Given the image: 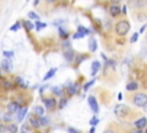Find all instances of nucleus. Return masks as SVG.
Masks as SVG:
<instances>
[{
	"label": "nucleus",
	"mask_w": 147,
	"mask_h": 133,
	"mask_svg": "<svg viewBox=\"0 0 147 133\" xmlns=\"http://www.w3.org/2000/svg\"><path fill=\"white\" fill-rule=\"evenodd\" d=\"M138 37H139V33H138V32L133 33V36H132V38H131V42H136V41L138 40Z\"/></svg>",
	"instance_id": "nucleus-28"
},
{
	"label": "nucleus",
	"mask_w": 147,
	"mask_h": 133,
	"mask_svg": "<svg viewBox=\"0 0 147 133\" xmlns=\"http://www.w3.org/2000/svg\"><path fill=\"white\" fill-rule=\"evenodd\" d=\"M137 88H138V83H136V81H131V83H129L126 85V89L127 91H136Z\"/></svg>",
	"instance_id": "nucleus-12"
},
{
	"label": "nucleus",
	"mask_w": 147,
	"mask_h": 133,
	"mask_svg": "<svg viewBox=\"0 0 147 133\" xmlns=\"http://www.w3.org/2000/svg\"><path fill=\"white\" fill-rule=\"evenodd\" d=\"M77 92V85H70L68 87V93L69 94H75Z\"/></svg>",
	"instance_id": "nucleus-18"
},
{
	"label": "nucleus",
	"mask_w": 147,
	"mask_h": 133,
	"mask_svg": "<svg viewBox=\"0 0 147 133\" xmlns=\"http://www.w3.org/2000/svg\"><path fill=\"white\" fill-rule=\"evenodd\" d=\"M47 1H49V2H52V1H54V0H47Z\"/></svg>",
	"instance_id": "nucleus-43"
},
{
	"label": "nucleus",
	"mask_w": 147,
	"mask_h": 133,
	"mask_svg": "<svg viewBox=\"0 0 147 133\" xmlns=\"http://www.w3.org/2000/svg\"><path fill=\"white\" fill-rule=\"evenodd\" d=\"M39 122H40V123H39L40 125H47V124H48V119H47V118H45V117L40 118V119H39Z\"/></svg>",
	"instance_id": "nucleus-26"
},
{
	"label": "nucleus",
	"mask_w": 147,
	"mask_h": 133,
	"mask_svg": "<svg viewBox=\"0 0 147 133\" xmlns=\"http://www.w3.org/2000/svg\"><path fill=\"white\" fill-rule=\"evenodd\" d=\"M20 28H21V24L17 22L13 26H10V31H17V30H20Z\"/></svg>",
	"instance_id": "nucleus-21"
},
{
	"label": "nucleus",
	"mask_w": 147,
	"mask_h": 133,
	"mask_svg": "<svg viewBox=\"0 0 147 133\" xmlns=\"http://www.w3.org/2000/svg\"><path fill=\"white\" fill-rule=\"evenodd\" d=\"M146 26H147V25H146V24H145V25H142V28H141V29H140V33H142V32H144V31H145V29H146Z\"/></svg>",
	"instance_id": "nucleus-36"
},
{
	"label": "nucleus",
	"mask_w": 147,
	"mask_h": 133,
	"mask_svg": "<svg viewBox=\"0 0 147 133\" xmlns=\"http://www.w3.org/2000/svg\"><path fill=\"white\" fill-rule=\"evenodd\" d=\"M129 110H130V108L127 105H125V104H117L115 107V109H114V112H115L116 116L123 117V116H125L129 112Z\"/></svg>",
	"instance_id": "nucleus-3"
},
{
	"label": "nucleus",
	"mask_w": 147,
	"mask_h": 133,
	"mask_svg": "<svg viewBox=\"0 0 147 133\" xmlns=\"http://www.w3.org/2000/svg\"><path fill=\"white\" fill-rule=\"evenodd\" d=\"M146 124H147V119L145 117H142V118L138 119L137 122H134V125L137 126V128H142V127L146 126Z\"/></svg>",
	"instance_id": "nucleus-8"
},
{
	"label": "nucleus",
	"mask_w": 147,
	"mask_h": 133,
	"mask_svg": "<svg viewBox=\"0 0 147 133\" xmlns=\"http://www.w3.org/2000/svg\"><path fill=\"white\" fill-rule=\"evenodd\" d=\"M7 109H8V112H10V114H13V112H16V111H20V110H21L20 104H18V103H16V102H10V103H8Z\"/></svg>",
	"instance_id": "nucleus-6"
},
{
	"label": "nucleus",
	"mask_w": 147,
	"mask_h": 133,
	"mask_svg": "<svg viewBox=\"0 0 147 133\" xmlns=\"http://www.w3.org/2000/svg\"><path fill=\"white\" fill-rule=\"evenodd\" d=\"M1 68H2L3 71H7V72L11 71V69H13V63H11V61H10L9 58H3V60L1 61Z\"/></svg>",
	"instance_id": "nucleus-5"
},
{
	"label": "nucleus",
	"mask_w": 147,
	"mask_h": 133,
	"mask_svg": "<svg viewBox=\"0 0 147 133\" xmlns=\"http://www.w3.org/2000/svg\"><path fill=\"white\" fill-rule=\"evenodd\" d=\"M65 102H67V100H62L61 101V104H60V108H63L65 105Z\"/></svg>",
	"instance_id": "nucleus-34"
},
{
	"label": "nucleus",
	"mask_w": 147,
	"mask_h": 133,
	"mask_svg": "<svg viewBox=\"0 0 147 133\" xmlns=\"http://www.w3.org/2000/svg\"><path fill=\"white\" fill-rule=\"evenodd\" d=\"M68 131H69V133H79V132H77V131H76V130H74V128H69Z\"/></svg>",
	"instance_id": "nucleus-35"
},
{
	"label": "nucleus",
	"mask_w": 147,
	"mask_h": 133,
	"mask_svg": "<svg viewBox=\"0 0 147 133\" xmlns=\"http://www.w3.org/2000/svg\"><path fill=\"white\" fill-rule=\"evenodd\" d=\"M9 114H10V112H7V114H3V116H2V118H3V120H5V122H9V120H10V118H11V117H10V115H9Z\"/></svg>",
	"instance_id": "nucleus-25"
},
{
	"label": "nucleus",
	"mask_w": 147,
	"mask_h": 133,
	"mask_svg": "<svg viewBox=\"0 0 147 133\" xmlns=\"http://www.w3.org/2000/svg\"><path fill=\"white\" fill-rule=\"evenodd\" d=\"M99 69H100V63H99L98 61H94V62L92 63V71H91V75L94 76V75L98 72Z\"/></svg>",
	"instance_id": "nucleus-10"
},
{
	"label": "nucleus",
	"mask_w": 147,
	"mask_h": 133,
	"mask_svg": "<svg viewBox=\"0 0 147 133\" xmlns=\"http://www.w3.org/2000/svg\"><path fill=\"white\" fill-rule=\"evenodd\" d=\"M122 10H123V14H126V7H123Z\"/></svg>",
	"instance_id": "nucleus-39"
},
{
	"label": "nucleus",
	"mask_w": 147,
	"mask_h": 133,
	"mask_svg": "<svg viewBox=\"0 0 147 133\" xmlns=\"http://www.w3.org/2000/svg\"><path fill=\"white\" fill-rule=\"evenodd\" d=\"M60 34L62 36V37H67V32H63V30L60 28Z\"/></svg>",
	"instance_id": "nucleus-33"
},
{
	"label": "nucleus",
	"mask_w": 147,
	"mask_h": 133,
	"mask_svg": "<svg viewBox=\"0 0 147 133\" xmlns=\"http://www.w3.org/2000/svg\"><path fill=\"white\" fill-rule=\"evenodd\" d=\"M64 57L67 61H71L72 57H74V52L72 50H68V52H64Z\"/></svg>",
	"instance_id": "nucleus-14"
},
{
	"label": "nucleus",
	"mask_w": 147,
	"mask_h": 133,
	"mask_svg": "<svg viewBox=\"0 0 147 133\" xmlns=\"http://www.w3.org/2000/svg\"><path fill=\"white\" fill-rule=\"evenodd\" d=\"M44 103H45V105H46L47 109H52V108L55 107L56 101H55L54 99H45V100H44Z\"/></svg>",
	"instance_id": "nucleus-7"
},
{
	"label": "nucleus",
	"mask_w": 147,
	"mask_h": 133,
	"mask_svg": "<svg viewBox=\"0 0 147 133\" xmlns=\"http://www.w3.org/2000/svg\"><path fill=\"white\" fill-rule=\"evenodd\" d=\"M98 122H99V119H98L96 117H93V118L90 120V124H91V125H95V124H98Z\"/></svg>",
	"instance_id": "nucleus-29"
},
{
	"label": "nucleus",
	"mask_w": 147,
	"mask_h": 133,
	"mask_svg": "<svg viewBox=\"0 0 147 133\" xmlns=\"http://www.w3.org/2000/svg\"><path fill=\"white\" fill-rule=\"evenodd\" d=\"M93 83H94V80H92V81H88V83L85 85V89H87V88H88L91 85H93Z\"/></svg>",
	"instance_id": "nucleus-32"
},
{
	"label": "nucleus",
	"mask_w": 147,
	"mask_h": 133,
	"mask_svg": "<svg viewBox=\"0 0 147 133\" xmlns=\"http://www.w3.org/2000/svg\"><path fill=\"white\" fill-rule=\"evenodd\" d=\"M133 103L137 107H146L147 104V94L145 93H138L133 96Z\"/></svg>",
	"instance_id": "nucleus-2"
},
{
	"label": "nucleus",
	"mask_w": 147,
	"mask_h": 133,
	"mask_svg": "<svg viewBox=\"0 0 147 133\" xmlns=\"http://www.w3.org/2000/svg\"><path fill=\"white\" fill-rule=\"evenodd\" d=\"M53 92H54V93H56L57 95H62V92H61V89H60V88H53Z\"/></svg>",
	"instance_id": "nucleus-31"
},
{
	"label": "nucleus",
	"mask_w": 147,
	"mask_h": 133,
	"mask_svg": "<svg viewBox=\"0 0 147 133\" xmlns=\"http://www.w3.org/2000/svg\"><path fill=\"white\" fill-rule=\"evenodd\" d=\"M146 133H147V131H146Z\"/></svg>",
	"instance_id": "nucleus-46"
},
{
	"label": "nucleus",
	"mask_w": 147,
	"mask_h": 133,
	"mask_svg": "<svg viewBox=\"0 0 147 133\" xmlns=\"http://www.w3.org/2000/svg\"><path fill=\"white\" fill-rule=\"evenodd\" d=\"M103 133H114V132H113V131H110V130H107V131H105Z\"/></svg>",
	"instance_id": "nucleus-41"
},
{
	"label": "nucleus",
	"mask_w": 147,
	"mask_h": 133,
	"mask_svg": "<svg viewBox=\"0 0 147 133\" xmlns=\"http://www.w3.org/2000/svg\"><path fill=\"white\" fill-rule=\"evenodd\" d=\"M26 1H28V0H26Z\"/></svg>",
	"instance_id": "nucleus-47"
},
{
	"label": "nucleus",
	"mask_w": 147,
	"mask_h": 133,
	"mask_svg": "<svg viewBox=\"0 0 147 133\" xmlns=\"http://www.w3.org/2000/svg\"><path fill=\"white\" fill-rule=\"evenodd\" d=\"M42 28H46V23H41L40 21H36V29H37V31L41 30Z\"/></svg>",
	"instance_id": "nucleus-17"
},
{
	"label": "nucleus",
	"mask_w": 147,
	"mask_h": 133,
	"mask_svg": "<svg viewBox=\"0 0 147 133\" xmlns=\"http://www.w3.org/2000/svg\"><path fill=\"white\" fill-rule=\"evenodd\" d=\"M110 14L113 15V16H116V15H118L119 14V11H121V8L118 7V6H115V5H113V6H110Z\"/></svg>",
	"instance_id": "nucleus-11"
},
{
	"label": "nucleus",
	"mask_w": 147,
	"mask_h": 133,
	"mask_svg": "<svg viewBox=\"0 0 147 133\" xmlns=\"http://www.w3.org/2000/svg\"><path fill=\"white\" fill-rule=\"evenodd\" d=\"M83 37H85V33H83L80 31H78L77 33L74 34V39H78V38H83Z\"/></svg>",
	"instance_id": "nucleus-23"
},
{
	"label": "nucleus",
	"mask_w": 147,
	"mask_h": 133,
	"mask_svg": "<svg viewBox=\"0 0 147 133\" xmlns=\"http://www.w3.org/2000/svg\"><path fill=\"white\" fill-rule=\"evenodd\" d=\"M34 112H36L38 116H42L45 111H44V108H42V107L37 105V107H34Z\"/></svg>",
	"instance_id": "nucleus-15"
},
{
	"label": "nucleus",
	"mask_w": 147,
	"mask_h": 133,
	"mask_svg": "<svg viewBox=\"0 0 147 133\" xmlns=\"http://www.w3.org/2000/svg\"><path fill=\"white\" fill-rule=\"evenodd\" d=\"M145 110H146V111H147V107H145Z\"/></svg>",
	"instance_id": "nucleus-44"
},
{
	"label": "nucleus",
	"mask_w": 147,
	"mask_h": 133,
	"mask_svg": "<svg viewBox=\"0 0 147 133\" xmlns=\"http://www.w3.org/2000/svg\"><path fill=\"white\" fill-rule=\"evenodd\" d=\"M94 132H95V128H94V127H92V128L90 130V132H88V133H94Z\"/></svg>",
	"instance_id": "nucleus-38"
},
{
	"label": "nucleus",
	"mask_w": 147,
	"mask_h": 133,
	"mask_svg": "<svg viewBox=\"0 0 147 133\" xmlns=\"http://www.w3.org/2000/svg\"><path fill=\"white\" fill-rule=\"evenodd\" d=\"M87 101H88V105H90V108L92 109V111H93L94 114H96V112L99 111V105H98V103H96L95 97L91 95V96H88Z\"/></svg>",
	"instance_id": "nucleus-4"
},
{
	"label": "nucleus",
	"mask_w": 147,
	"mask_h": 133,
	"mask_svg": "<svg viewBox=\"0 0 147 133\" xmlns=\"http://www.w3.org/2000/svg\"><path fill=\"white\" fill-rule=\"evenodd\" d=\"M38 2H39V0H34V3H33V5H34V6H37V3H38Z\"/></svg>",
	"instance_id": "nucleus-42"
},
{
	"label": "nucleus",
	"mask_w": 147,
	"mask_h": 133,
	"mask_svg": "<svg viewBox=\"0 0 147 133\" xmlns=\"http://www.w3.org/2000/svg\"><path fill=\"white\" fill-rule=\"evenodd\" d=\"M24 25H25V28H26L28 30H32V29H33V24H32L30 21H25Z\"/></svg>",
	"instance_id": "nucleus-22"
},
{
	"label": "nucleus",
	"mask_w": 147,
	"mask_h": 133,
	"mask_svg": "<svg viewBox=\"0 0 147 133\" xmlns=\"http://www.w3.org/2000/svg\"><path fill=\"white\" fill-rule=\"evenodd\" d=\"M78 31H80V32H83V33H85V34H87L90 31L86 29V28H84V26H78Z\"/></svg>",
	"instance_id": "nucleus-27"
},
{
	"label": "nucleus",
	"mask_w": 147,
	"mask_h": 133,
	"mask_svg": "<svg viewBox=\"0 0 147 133\" xmlns=\"http://www.w3.org/2000/svg\"><path fill=\"white\" fill-rule=\"evenodd\" d=\"M21 133H25V132H21Z\"/></svg>",
	"instance_id": "nucleus-45"
},
{
	"label": "nucleus",
	"mask_w": 147,
	"mask_h": 133,
	"mask_svg": "<svg viewBox=\"0 0 147 133\" xmlns=\"http://www.w3.org/2000/svg\"><path fill=\"white\" fill-rule=\"evenodd\" d=\"M115 30L119 36H125L130 30V24H129L127 21H121L116 24Z\"/></svg>",
	"instance_id": "nucleus-1"
},
{
	"label": "nucleus",
	"mask_w": 147,
	"mask_h": 133,
	"mask_svg": "<svg viewBox=\"0 0 147 133\" xmlns=\"http://www.w3.org/2000/svg\"><path fill=\"white\" fill-rule=\"evenodd\" d=\"M131 133H142V132L140 131V128H138V130H136V131H132Z\"/></svg>",
	"instance_id": "nucleus-37"
},
{
	"label": "nucleus",
	"mask_w": 147,
	"mask_h": 133,
	"mask_svg": "<svg viewBox=\"0 0 147 133\" xmlns=\"http://www.w3.org/2000/svg\"><path fill=\"white\" fill-rule=\"evenodd\" d=\"M17 81H18V83H21V86H22V87H26V84L22 80V78H17Z\"/></svg>",
	"instance_id": "nucleus-30"
},
{
	"label": "nucleus",
	"mask_w": 147,
	"mask_h": 133,
	"mask_svg": "<svg viewBox=\"0 0 147 133\" xmlns=\"http://www.w3.org/2000/svg\"><path fill=\"white\" fill-rule=\"evenodd\" d=\"M96 47H98V45H96V40L95 39H90V41H88V48H90V50L91 52H95L96 50Z\"/></svg>",
	"instance_id": "nucleus-9"
},
{
	"label": "nucleus",
	"mask_w": 147,
	"mask_h": 133,
	"mask_svg": "<svg viewBox=\"0 0 147 133\" xmlns=\"http://www.w3.org/2000/svg\"><path fill=\"white\" fill-rule=\"evenodd\" d=\"M56 70H57L56 68H53V69H51V70H49V71H48V72L46 73V76L44 77V80H47V79H49V78H52V77H53V76L55 75V72H56Z\"/></svg>",
	"instance_id": "nucleus-13"
},
{
	"label": "nucleus",
	"mask_w": 147,
	"mask_h": 133,
	"mask_svg": "<svg viewBox=\"0 0 147 133\" xmlns=\"http://www.w3.org/2000/svg\"><path fill=\"white\" fill-rule=\"evenodd\" d=\"M25 114H26V109H21V110L18 111V115H17V119H18V122H21V120L23 119V117L25 116Z\"/></svg>",
	"instance_id": "nucleus-16"
},
{
	"label": "nucleus",
	"mask_w": 147,
	"mask_h": 133,
	"mask_svg": "<svg viewBox=\"0 0 147 133\" xmlns=\"http://www.w3.org/2000/svg\"><path fill=\"white\" fill-rule=\"evenodd\" d=\"M28 16H29L30 18H33V19H37V21H39V16H38L37 14H34L33 11H30V13L28 14Z\"/></svg>",
	"instance_id": "nucleus-20"
},
{
	"label": "nucleus",
	"mask_w": 147,
	"mask_h": 133,
	"mask_svg": "<svg viewBox=\"0 0 147 133\" xmlns=\"http://www.w3.org/2000/svg\"><path fill=\"white\" fill-rule=\"evenodd\" d=\"M13 55H14L13 52H8V50H5V52H3V56H6V57H8V58L13 57Z\"/></svg>",
	"instance_id": "nucleus-24"
},
{
	"label": "nucleus",
	"mask_w": 147,
	"mask_h": 133,
	"mask_svg": "<svg viewBox=\"0 0 147 133\" xmlns=\"http://www.w3.org/2000/svg\"><path fill=\"white\" fill-rule=\"evenodd\" d=\"M117 97H118V100H119V101H121V100H122V93H119V94H118V96H117Z\"/></svg>",
	"instance_id": "nucleus-40"
},
{
	"label": "nucleus",
	"mask_w": 147,
	"mask_h": 133,
	"mask_svg": "<svg viewBox=\"0 0 147 133\" xmlns=\"http://www.w3.org/2000/svg\"><path fill=\"white\" fill-rule=\"evenodd\" d=\"M7 130H8V131H10V133H16V131H17V127H16V125H14V124H10V125H8Z\"/></svg>",
	"instance_id": "nucleus-19"
}]
</instances>
